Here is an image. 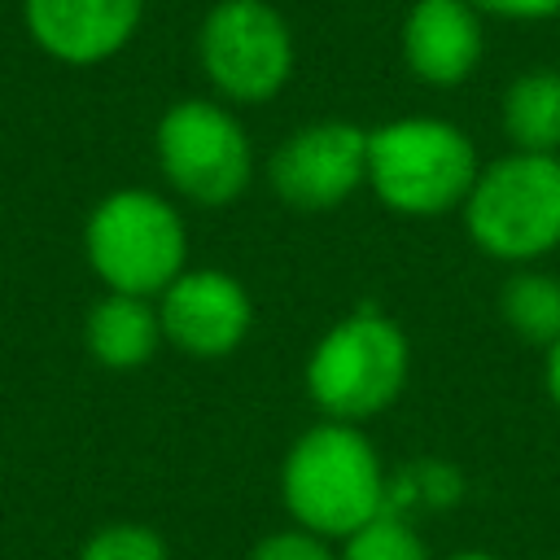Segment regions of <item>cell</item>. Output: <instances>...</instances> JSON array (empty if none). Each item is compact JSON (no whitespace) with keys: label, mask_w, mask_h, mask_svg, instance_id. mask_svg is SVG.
Here are the masks:
<instances>
[{"label":"cell","mask_w":560,"mask_h":560,"mask_svg":"<svg viewBox=\"0 0 560 560\" xmlns=\"http://www.w3.org/2000/svg\"><path fill=\"white\" fill-rule=\"evenodd\" d=\"M385 499L381 459L350 424L311 429L284 459V503L311 534L350 538L385 508Z\"/></svg>","instance_id":"6da1fadb"},{"label":"cell","mask_w":560,"mask_h":560,"mask_svg":"<svg viewBox=\"0 0 560 560\" xmlns=\"http://www.w3.org/2000/svg\"><path fill=\"white\" fill-rule=\"evenodd\" d=\"M368 184L398 214H442L477 184L472 140L442 118H398L368 131Z\"/></svg>","instance_id":"7a4b0ae2"},{"label":"cell","mask_w":560,"mask_h":560,"mask_svg":"<svg viewBox=\"0 0 560 560\" xmlns=\"http://www.w3.org/2000/svg\"><path fill=\"white\" fill-rule=\"evenodd\" d=\"M468 201V232L494 258H538L560 245V158L512 153L477 171Z\"/></svg>","instance_id":"3957f363"},{"label":"cell","mask_w":560,"mask_h":560,"mask_svg":"<svg viewBox=\"0 0 560 560\" xmlns=\"http://www.w3.org/2000/svg\"><path fill=\"white\" fill-rule=\"evenodd\" d=\"M88 258L114 293L149 298L184 271V223L144 188L109 192L88 219Z\"/></svg>","instance_id":"277c9868"},{"label":"cell","mask_w":560,"mask_h":560,"mask_svg":"<svg viewBox=\"0 0 560 560\" xmlns=\"http://www.w3.org/2000/svg\"><path fill=\"white\" fill-rule=\"evenodd\" d=\"M407 381V341L381 315L341 319L306 363L311 398L337 420H363L398 398Z\"/></svg>","instance_id":"5b68a950"},{"label":"cell","mask_w":560,"mask_h":560,"mask_svg":"<svg viewBox=\"0 0 560 560\" xmlns=\"http://www.w3.org/2000/svg\"><path fill=\"white\" fill-rule=\"evenodd\" d=\"M206 79L232 101H271L293 70V35L267 0H219L197 35Z\"/></svg>","instance_id":"8992f818"},{"label":"cell","mask_w":560,"mask_h":560,"mask_svg":"<svg viewBox=\"0 0 560 560\" xmlns=\"http://www.w3.org/2000/svg\"><path fill=\"white\" fill-rule=\"evenodd\" d=\"M158 162L166 179L201 206H228L249 184V140L241 122L210 101H179L162 114Z\"/></svg>","instance_id":"52a82bcc"},{"label":"cell","mask_w":560,"mask_h":560,"mask_svg":"<svg viewBox=\"0 0 560 560\" xmlns=\"http://www.w3.org/2000/svg\"><path fill=\"white\" fill-rule=\"evenodd\" d=\"M271 188L298 210H332L368 179V131L350 122H311L271 153Z\"/></svg>","instance_id":"ba28073f"},{"label":"cell","mask_w":560,"mask_h":560,"mask_svg":"<svg viewBox=\"0 0 560 560\" xmlns=\"http://www.w3.org/2000/svg\"><path fill=\"white\" fill-rule=\"evenodd\" d=\"M162 332L197 354V359H219L241 346L249 332V298L228 271H179L162 289Z\"/></svg>","instance_id":"9c48e42d"},{"label":"cell","mask_w":560,"mask_h":560,"mask_svg":"<svg viewBox=\"0 0 560 560\" xmlns=\"http://www.w3.org/2000/svg\"><path fill=\"white\" fill-rule=\"evenodd\" d=\"M140 9L144 0H26V31L48 57L96 66L136 35Z\"/></svg>","instance_id":"30bf717a"},{"label":"cell","mask_w":560,"mask_h":560,"mask_svg":"<svg viewBox=\"0 0 560 560\" xmlns=\"http://www.w3.org/2000/svg\"><path fill=\"white\" fill-rule=\"evenodd\" d=\"M402 61L433 88L464 83L481 61V18L468 0H416L402 22Z\"/></svg>","instance_id":"8fae6325"},{"label":"cell","mask_w":560,"mask_h":560,"mask_svg":"<svg viewBox=\"0 0 560 560\" xmlns=\"http://www.w3.org/2000/svg\"><path fill=\"white\" fill-rule=\"evenodd\" d=\"M162 337L158 311L136 293H109L88 315V346L105 368H140Z\"/></svg>","instance_id":"7c38bea8"},{"label":"cell","mask_w":560,"mask_h":560,"mask_svg":"<svg viewBox=\"0 0 560 560\" xmlns=\"http://www.w3.org/2000/svg\"><path fill=\"white\" fill-rule=\"evenodd\" d=\"M503 127L521 153H556L560 149V74L529 70L512 79L503 96Z\"/></svg>","instance_id":"4fadbf2b"},{"label":"cell","mask_w":560,"mask_h":560,"mask_svg":"<svg viewBox=\"0 0 560 560\" xmlns=\"http://www.w3.org/2000/svg\"><path fill=\"white\" fill-rule=\"evenodd\" d=\"M503 319L534 346L560 341V280L525 271L503 284Z\"/></svg>","instance_id":"5bb4252c"},{"label":"cell","mask_w":560,"mask_h":560,"mask_svg":"<svg viewBox=\"0 0 560 560\" xmlns=\"http://www.w3.org/2000/svg\"><path fill=\"white\" fill-rule=\"evenodd\" d=\"M341 560H429V551L407 521H398L389 508H381L368 525H359L346 538Z\"/></svg>","instance_id":"9a60e30c"},{"label":"cell","mask_w":560,"mask_h":560,"mask_svg":"<svg viewBox=\"0 0 560 560\" xmlns=\"http://www.w3.org/2000/svg\"><path fill=\"white\" fill-rule=\"evenodd\" d=\"M79 560H166V547L144 525H109L83 547Z\"/></svg>","instance_id":"2e32d148"},{"label":"cell","mask_w":560,"mask_h":560,"mask_svg":"<svg viewBox=\"0 0 560 560\" xmlns=\"http://www.w3.org/2000/svg\"><path fill=\"white\" fill-rule=\"evenodd\" d=\"M254 560H332V551H328L315 534H298V529H289V534H271V538H262L258 551H254Z\"/></svg>","instance_id":"e0dca14e"},{"label":"cell","mask_w":560,"mask_h":560,"mask_svg":"<svg viewBox=\"0 0 560 560\" xmlns=\"http://www.w3.org/2000/svg\"><path fill=\"white\" fill-rule=\"evenodd\" d=\"M477 13H494V18H551L560 13V0H468Z\"/></svg>","instance_id":"ac0fdd59"},{"label":"cell","mask_w":560,"mask_h":560,"mask_svg":"<svg viewBox=\"0 0 560 560\" xmlns=\"http://www.w3.org/2000/svg\"><path fill=\"white\" fill-rule=\"evenodd\" d=\"M547 389H551V398L560 402V341L547 346Z\"/></svg>","instance_id":"d6986e66"},{"label":"cell","mask_w":560,"mask_h":560,"mask_svg":"<svg viewBox=\"0 0 560 560\" xmlns=\"http://www.w3.org/2000/svg\"><path fill=\"white\" fill-rule=\"evenodd\" d=\"M451 560H494V556H486V551H464V556H451Z\"/></svg>","instance_id":"ffe728a7"}]
</instances>
